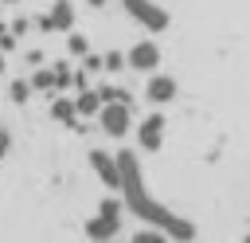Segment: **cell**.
<instances>
[{"label": "cell", "mask_w": 250, "mask_h": 243, "mask_svg": "<svg viewBox=\"0 0 250 243\" xmlns=\"http://www.w3.org/2000/svg\"><path fill=\"white\" fill-rule=\"evenodd\" d=\"M98 212H105V216H121V212H125V200H121V196H105V200L98 204Z\"/></svg>", "instance_id": "cell-17"}, {"label": "cell", "mask_w": 250, "mask_h": 243, "mask_svg": "<svg viewBox=\"0 0 250 243\" xmlns=\"http://www.w3.org/2000/svg\"><path fill=\"white\" fill-rule=\"evenodd\" d=\"M4 94H8V98H12V102H16V106H23V102H27V98H31V94H35V86H31V78H12V82H8V90H4Z\"/></svg>", "instance_id": "cell-12"}, {"label": "cell", "mask_w": 250, "mask_h": 243, "mask_svg": "<svg viewBox=\"0 0 250 243\" xmlns=\"http://www.w3.org/2000/svg\"><path fill=\"white\" fill-rule=\"evenodd\" d=\"M66 51L82 59V55L90 51V39H86V35H78V31H66Z\"/></svg>", "instance_id": "cell-14"}, {"label": "cell", "mask_w": 250, "mask_h": 243, "mask_svg": "<svg viewBox=\"0 0 250 243\" xmlns=\"http://www.w3.org/2000/svg\"><path fill=\"white\" fill-rule=\"evenodd\" d=\"M74 102H78V114H82V118H98V110H102V94H98V86L78 90Z\"/></svg>", "instance_id": "cell-10"}, {"label": "cell", "mask_w": 250, "mask_h": 243, "mask_svg": "<svg viewBox=\"0 0 250 243\" xmlns=\"http://www.w3.org/2000/svg\"><path fill=\"white\" fill-rule=\"evenodd\" d=\"M51 118L62 122V125H70V129H82V125H78L82 114H78V102H74V98H55V102H51Z\"/></svg>", "instance_id": "cell-9"}, {"label": "cell", "mask_w": 250, "mask_h": 243, "mask_svg": "<svg viewBox=\"0 0 250 243\" xmlns=\"http://www.w3.org/2000/svg\"><path fill=\"white\" fill-rule=\"evenodd\" d=\"M31 86L39 90V94H55L59 90V78H55V67H35V74H31Z\"/></svg>", "instance_id": "cell-11"}, {"label": "cell", "mask_w": 250, "mask_h": 243, "mask_svg": "<svg viewBox=\"0 0 250 243\" xmlns=\"http://www.w3.org/2000/svg\"><path fill=\"white\" fill-rule=\"evenodd\" d=\"M8 153H12V133H8V129H0V161H4Z\"/></svg>", "instance_id": "cell-20"}, {"label": "cell", "mask_w": 250, "mask_h": 243, "mask_svg": "<svg viewBox=\"0 0 250 243\" xmlns=\"http://www.w3.org/2000/svg\"><path fill=\"white\" fill-rule=\"evenodd\" d=\"M176 90H180V82L172 78V74H148V86H145V98L152 102V106H168L172 98H176Z\"/></svg>", "instance_id": "cell-7"}, {"label": "cell", "mask_w": 250, "mask_h": 243, "mask_svg": "<svg viewBox=\"0 0 250 243\" xmlns=\"http://www.w3.org/2000/svg\"><path fill=\"white\" fill-rule=\"evenodd\" d=\"M55 78H59V90H74V67L70 63H59L55 67Z\"/></svg>", "instance_id": "cell-15"}, {"label": "cell", "mask_w": 250, "mask_h": 243, "mask_svg": "<svg viewBox=\"0 0 250 243\" xmlns=\"http://www.w3.org/2000/svg\"><path fill=\"white\" fill-rule=\"evenodd\" d=\"M86 235H90V239H113V235H121V216L98 212L94 219H86Z\"/></svg>", "instance_id": "cell-8"}, {"label": "cell", "mask_w": 250, "mask_h": 243, "mask_svg": "<svg viewBox=\"0 0 250 243\" xmlns=\"http://www.w3.org/2000/svg\"><path fill=\"white\" fill-rule=\"evenodd\" d=\"M125 59H129V67H133L137 74H152V71L160 67V47H156L152 39H137V43L125 51Z\"/></svg>", "instance_id": "cell-4"}, {"label": "cell", "mask_w": 250, "mask_h": 243, "mask_svg": "<svg viewBox=\"0 0 250 243\" xmlns=\"http://www.w3.org/2000/svg\"><path fill=\"white\" fill-rule=\"evenodd\" d=\"M98 129H102L105 137L121 141V137L133 129V106H129V102H121V98L102 102V110H98Z\"/></svg>", "instance_id": "cell-1"}, {"label": "cell", "mask_w": 250, "mask_h": 243, "mask_svg": "<svg viewBox=\"0 0 250 243\" xmlns=\"http://www.w3.org/2000/svg\"><path fill=\"white\" fill-rule=\"evenodd\" d=\"M82 67H86L90 74H98V71H105V55H94V51H86V55H82Z\"/></svg>", "instance_id": "cell-18"}, {"label": "cell", "mask_w": 250, "mask_h": 243, "mask_svg": "<svg viewBox=\"0 0 250 243\" xmlns=\"http://www.w3.org/2000/svg\"><path fill=\"white\" fill-rule=\"evenodd\" d=\"M164 125H168V118L156 110V114H148V118H141V125H137V145L145 149V153H156L160 145H164Z\"/></svg>", "instance_id": "cell-5"}, {"label": "cell", "mask_w": 250, "mask_h": 243, "mask_svg": "<svg viewBox=\"0 0 250 243\" xmlns=\"http://www.w3.org/2000/svg\"><path fill=\"white\" fill-rule=\"evenodd\" d=\"M86 4H90V8H105V0H86Z\"/></svg>", "instance_id": "cell-23"}, {"label": "cell", "mask_w": 250, "mask_h": 243, "mask_svg": "<svg viewBox=\"0 0 250 243\" xmlns=\"http://www.w3.org/2000/svg\"><path fill=\"white\" fill-rule=\"evenodd\" d=\"M8 27H12V31H16V35H27V27H31V20H23V16H20V20H12V24H8Z\"/></svg>", "instance_id": "cell-21"}, {"label": "cell", "mask_w": 250, "mask_h": 243, "mask_svg": "<svg viewBox=\"0 0 250 243\" xmlns=\"http://www.w3.org/2000/svg\"><path fill=\"white\" fill-rule=\"evenodd\" d=\"M90 169L94 176L105 184V188H121V165H117V153H105V149H90Z\"/></svg>", "instance_id": "cell-3"}, {"label": "cell", "mask_w": 250, "mask_h": 243, "mask_svg": "<svg viewBox=\"0 0 250 243\" xmlns=\"http://www.w3.org/2000/svg\"><path fill=\"white\" fill-rule=\"evenodd\" d=\"M4 27H8V24H0V31H4Z\"/></svg>", "instance_id": "cell-25"}, {"label": "cell", "mask_w": 250, "mask_h": 243, "mask_svg": "<svg viewBox=\"0 0 250 243\" xmlns=\"http://www.w3.org/2000/svg\"><path fill=\"white\" fill-rule=\"evenodd\" d=\"M121 67H129V59H125V51H105V74H117Z\"/></svg>", "instance_id": "cell-16"}, {"label": "cell", "mask_w": 250, "mask_h": 243, "mask_svg": "<svg viewBox=\"0 0 250 243\" xmlns=\"http://www.w3.org/2000/svg\"><path fill=\"white\" fill-rule=\"evenodd\" d=\"M160 239H168V231L156 227V223H145V227L133 231V243H160Z\"/></svg>", "instance_id": "cell-13"}, {"label": "cell", "mask_w": 250, "mask_h": 243, "mask_svg": "<svg viewBox=\"0 0 250 243\" xmlns=\"http://www.w3.org/2000/svg\"><path fill=\"white\" fill-rule=\"evenodd\" d=\"M0 4H20V0H0Z\"/></svg>", "instance_id": "cell-24"}, {"label": "cell", "mask_w": 250, "mask_h": 243, "mask_svg": "<svg viewBox=\"0 0 250 243\" xmlns=\"http://www.w3.org/2000/svg\"><path fill=\"white\" fill-rule=\"evenodd\" d=\"M35 24H39V31H70L74 27V4L70 0H55Z\"/></svg>", "instance_id": "cell-6"}, {"label": "cell", "mask_w": 250, "mask_h": 243, "mask_svg": "<svg viewBox=\"0 0 250 243\" xmlns=\"http://www.w3.org/2000/svg\"><path fill=\"white\" fill-rule=\"evenodd\" d=\"M86 86H90V71L78 67V71H74V90H86Z\"/></svg>", "instance_id": "cell-19"}, {"label": "cell", "mask_w": 250, "mask_h": 243, "mask_svg": "<svg viewBox=\"0 0 250 243\" xmlns=\"http://www.w3.org/2000/svg\"><path fill=\"white\" fill-rule=\"evenodd\" d=\"M0 98H4V86H0Z\"/></svg>", "instance_id": "cell-26"}, {"label": "cell", "mask_w": 250, "mask_h": 243, "mask_svg": "<svg viewBox=\"0 0 250 243\" xmlns=\"http://www.w3.org/2000/svg\"><path fill=\"white\" fill-rule=\"evenodd\" d=\"M121 8H125V16H129L133 24H141L145 31H168V27H172L168 8H160L156 0H121Z\"/></svg>", "instance_id": "cell-2"}, {"label": "cell", "mask_w": 250, "mask_h": 243, "mask_svg": "<svg viewBox=\"0 0 250 243\" xmlns=\"http://www.w3.org/2000/svg\"><path fill=\"white\" fill-rule=\"evenodd\" d=\"M8 71V51H0V74Z\"/></svg>", "instance_id": "cell-22"}]
</instances>
